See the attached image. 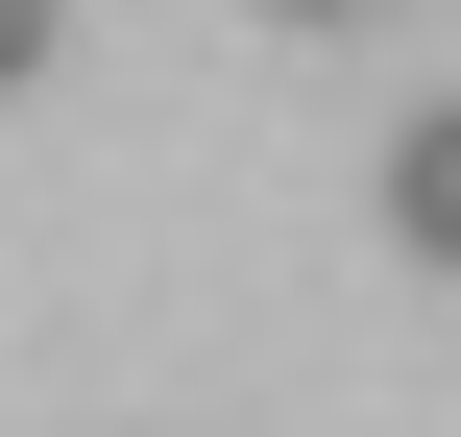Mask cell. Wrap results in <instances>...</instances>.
<instances>
[{
  "mask_svg": "<svg viewBox=\"0 0 461 437\" xmlns=\"http://www.w3.org/2000/svg\"><path fill=\"white\" fill-rule=\"evenodd\" d=\"M267 24H365V0H267Z\"/></svg>",
  "mask_w": 461,
  "mask_h": 437,
  "instance_id": "obj_3",
  "label": "cell"
},
{
  "mask_svg": "<svg viewBox=\"0 0 461 437\" xmlns=\"http://www.w3.org/2000/svg\"><path fill=\"white\" fill-rule=\"evenodd\" d=\"M389 219H413V243H438V268H461V97H438V122H413V146H389Z\"/></svg>",
  "mask_w": 461,
  "mask_h": 437,
  "instance_id": "obj_1",
  "label": "cell"
},
{
  "mask_svg": "<svg viewBox=\"0 0 461 437\" xmlns=\"http://www.w3.org/2000/svg\"><path fill=\"white\" fill-rule=\"evenodd\" d=\"M24 73H49V0H0V97H24Z\"/></svg>",
  "mask_w": 461,
  "mask_h": 437,
  "instance_id": "obj_2",
  "label": "cell"
}]
</instances>
